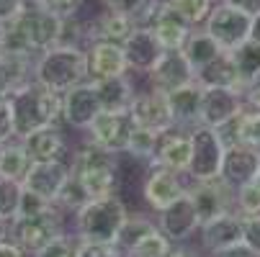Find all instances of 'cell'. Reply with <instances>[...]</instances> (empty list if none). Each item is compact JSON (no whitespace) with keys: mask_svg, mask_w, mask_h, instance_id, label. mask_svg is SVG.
Returning a JSON list of instances; mask_svg holds the SVG:
<instances>
[{"mask_svg":"<svg viewBox=\"0 0 260 257\" xmlns=\"http://www.w3.org/2000/svg\"><path fill=\"white\" fill-rule=\"evenodd\" d=\"M13 114V134L16 139L47 126L62 124V95L42 88L39 83L28 80L26 85L16 88L8 98Z\"/></svg>","mask_w":260,"mask_h":257,"instance_id":"6da1fadb","label":"cell"},{"mask_svg":"<svg viewBox=\"0 0 260 257\" xmlns=\"http://www.w3.org/2000/svg\"><path fill=\"white\" fill-rule=\"evenodd\" d=\"M70 175L88 196V201L116 196L119 186V155H111L101 146L85 141L70 160Z\"/></svg>","mask_w":260,"mask_h":257,"instance_id":"7a4b0ae2","label":"cell"},{"mask_svg":"<svg viewBox=\"0 0 260 257\" xmlns=\"http://www.w3.org/2000/svg\"><path fill=\"white\" fill-rule=\"evenodd\" d=\"M34 83L62 95L70 88L88 83L85 69V49L83 47H52L34 59Z\"/></svg>","mask_w":260,"mask_h":257,"instance_id":"3957f363","label":"cell"},{"mask_svg":"<svg viewBox=\"0 0 260 257\" xmlns=\"http://www.w3.org/2000/svg\"><path fill=\"white\" fill-rule=\"evenodd\" d=\"M75 237L88 242H111L116 244V237L126 222V206L119 196L95 198L83 203L75 213Z\"/></svg>","mask_w":260,"mask_h":257,"instance_id":"277c9868","label":"cell"},{"mask_svg":"<svg viewBox=\"0 0 260 257\" xmlns=\"http://www.w3.org/2000/svg\"><path fill=\"white\" fill-rule=\"evenodd\" d=\"M59 234H64V227H62V211L57 206H49L47 211L39 213L16 216L8 227V239H13L28 254H36Z\"/></svg>","mask_w":260,"mask_h":257,"instance_id":"5b68a950","label":"cell"},{"mask_svg":"<svg viewBox=\"0 0 260 257\" xmlns=\"http://www.w3.org/2000/svg\"><path fill=\"white\" fill-rule=\"evenodd\" d=\"M191 136V162H188V182H204V180H216L221 172V160L224 150L216 129L209 126H193L188 131Z\"/></svg>","mask_w":260,"mask_h":257,"instance_id":"8992f818","label":"cell"},{"mask_svg":"<svg viewBox=\"0 0 260 257\" xmlns=\"http://www.w3.org/2000/svg\"><path fill=\"white\" fill-rule=\"evenodd\" d=\"M250 23H252V16H247L227 3H214V8L201 28L216 42V47L221 52H235L240 44H245L250 39Z\"/></svg>","mask_w":260,"mask_h":257,"instance_id":"52a82bcc","label":"cell"},{"mask_svg":"<svg viewBox=\"0 0 260 257\" xmlns=\"http://www.w3.org/2000/svg\"><path fill=\"white\" fill-rule=\"evenodd\" d=\"M132 131H134V121L129 111H101L85 129L88 134L85 141L101 146L111 155H124Z\"/></svg>","mask_w":260,"mask_h":257,"instance_id":"ba28073f","label":"cell"},{"mask_svg":"<svg viewBox=\"0 0 260 257\" xmlns=\"http://www.w3.org/2000/svg\"><path fill=\"white\" fill-rule=\"evenodd\" d=\"M185 193H188V198L196 208L199 224H206V222H211V218H216L221 213L235 211V191L221 177L204 180V182H188V186H185Z\"/></svg>","mask_w":260,"mask_h":257,"instance_id":"9c48e42d","label":"cell"},{"mask_svg":"<svg viewBox=\"0 0 260 257\" xmlns=\"http://www.w3.org/2000/svg\"><path fill=\"white\" fill-rule=\"evenodd\" d=\"M129 116H132L134 126L155 131V134H165V131L175 129L165 93H157L150 88L137 90V95L132 98V105H129Z\"/></svg>","mask_w":260,"mask_h":257,"instance_id":"30bf717a","label":"cell"},{"mask_svg":"<svg viewBox=\"0 0 260 257\" xmlns=\"http://www.w3.org/2000/svg\"><path fill=\"white\" fill-rule=\"evenodd\" d=\"M185 186L188 182L183 180V175L157 167V165H150V170L144 175V182H142V196H144L147 206L155 213H160L170 203H175L180 196H185Z\"/></svg>","mask_w":260,"mask_h":257,"instance_id":"8fae6325","label":"cell"},{"mask_svg":"<svg viewBox=\"0 0 260 257\" xmlns=\"http://www.w3.org/2000/svg\"><path fill=\"white\" fill-rule=\"evenodd\" d=\"M67 180H70V162L67 160L31 162V167L26 170V175L21 180V188L49 201V203H54Z\"/></svg>","mask_w":260,"mask_h":257,"instance_id":"7c38bea8","label":"cell"},{"mask_svg":"<svg viewBox=\"0 0 260 257\" xmlns=\"http://www.w3.org/2000/svg\"><path fill=\"white\" fill-rule=\"evenodd\" d=\"M245 108L242 93L232 88H204L201 95V114H199V126L219 129L227 121H232Z\"/></svg>","mask_w":260,"mask_h":257,"instance_id":"4fadbf2b","label":"cell"},{"mask_svg":"<svg viewBox=\"0 0 260 257\" xmlns=\"http://www.w3.org/2000/svg\"><path fill=\"white\" fill-rule=\"evenodd\" d=\"M147 80H150V90H157V93H170L175 88H183L193 83V69L191 64L185 62L183 52L180 49H173V52H162L157 57V62L150 67L147 72Z\"/></svg>","mask_w":260,"mask_h":257,"instance_id":"5bb4252c","label":"cell"},{"mask_svg":"<svg viewBox=\"0 0 260 257\" xmlns=\"http://www.w3.org/2000/svg\"><path fill=\"white\" fill-rule=\"evenodd\" d=\"M98 114H101V103L93 83H80L70 88L67 93H62V121L70 129L85 131Z\"/></svg>","mask_w":260,"mask_h":257,"instance_id":"9a60e30c","label":"cell"},{"mask_svg":"<svg viewBox=\"0 0 260 257\" xmlns=\"http://www.w3.org/2000/svg\"><path fill=\"white\" fill-rule=\"evenodd\" d=\"M199 216L196 208L188 198V193L180 196L175 203H170L165 211L157 213V229L173 242V244H183L188 242L196 232H199Z\"/></svg>","mask_w":260,"mask_h":257,"instance_id":"2e32d148","label":"cell"},{"mask_svg":"<svg viewBox=\"0 0 260 257\" xmlns=\"http://www.w3.org/2000/svg\"><path fill=\"white\" fill-rule=\"evenodd\" d=\"M85 69H88V83L129 75L124 49L108 42H90L85 47Z\"/></svg>","mask_w":260,"mask_h":257,"instance_id":"e0dca14e","label":"cell"},{"mask_svg":"<svg viewBox=\"0 0 260 257\" xmlns=\"http://www.w3.org/2000/svg\"><path fill=\"white\" fill-rule=\"evenodd\" d=\"M257 170H260V155H257V150L245 146V144H230L227 150H224V160H221L219 177L235 191V188L247 186V182H255Z\"/></svg>","mask_w":260,"mask_h":257,"instance_id":"ac0fdd59","label":"cell"},{"mask_svg":"<svg viewBox=\"0 0 260 257\" xmlns=\"http://www.w3.org/2000/svg\"><path fill=\"white\" fill-rule=\"evenodd\" d=\"M188 162H191V136H188V131L175 126V129L157 136V146H155V155H152L150 165L185 175Z\"/></svg>","mask_w":260,"mask_h":257,"instance_id":"d6986e66","label":"cell"},{"mask_svg":"<svg viewBox=\"0 0 260 257\" xmlns=\"http://www.w3.org/2000/svg\"><path fill=\"white\" fill-rule=\"evenodd\" d=\"M23 152L28 155L31 162H54V160H67V136L62 134L59 126H47L36 129L26 136L18 139ZM70 162V160H67Z\"/></svg>","mask_w":260,"mask_h":257,"instance_id":"ffe728a7","label":"cell"},{"mask_svg":"<svg viewBox=\"0 0 260 257\" xmlns=\"http://www.w3.org/2000/svg\"><path fill=\"white\" fill-rule=\"evenodd\" d=\"M132 31H134V26L121 11L103 6V11H98L95 18L90 23H85V47L90 42H108V44L121 47L132 36Z\"/></svg>","mask_w":260,"mask_h":257,"instance_id":"44dd1931","label":"cell"},{"mask_svg":"<svg viewBox=\"0 0 260 257\" xmlns=\"http://www.w3.org/2000/svg\"><path fill=\"white\" fill-rule=\"evenodd\" d=\"M199 234H201V247L214 254L219 249H227L232 244H240L242 242V216L240 213H221L211 222L201 224L199 227Z\"/></svg>","mask_w":260,"mask_h":257,"instance_id":"7402d4cb","label":"cell"},{"mask_svg":"<svg viewBox=\"0 0 260 257\" xmlns=\"http://www.w3.org/2000/svg\"><path fill=\"white\" fill-rule=\"evenodd\" d=\"M201 95H204V88L193 80L183 88H175L170 90L165 98H168V108H170V116H173V124L178 129H185L191 131L193 126H199V114H201Z\"/></svg>","mask_w":260,"mask_h":257,"instance_id":"603a6c76","label":"cell"},{"mask_svg":"<svg viewBox=\"0 0 260 257\" xmlns=\"http://www.w3.org/2000/svg\"><path fill=\"white\" fill-rule=\"evenodd\" d=\"M124 49V57H126V67L132 72H150V67L157 62V57L162 54L155 33L150 28H134L132 36L121 44Z\"/></svg>","mask_w":260,"mask_h":257,"instance_id":"cb8c5ba5","label":"cell"},{"mask_svg":"<svg viewBox=\"0 0 260 257\" xmlns=\"http://www.w3.org/2000/svg\"><path fill=\"white\" fill-rule=\"evenodd\" d=\"M150 31L155 33V39H157V44H160L162 52H173V49H180L185 44V39H188V33L193 28L185 23L175 11H170L168 6H162Z\"/></svg>","mask_w":260,"mask_h":257,"instance_id":"d4e9b609","label":"cell"},{"mask_svg":"<svg viewBox=\"0 0 260 257\" xmlns=\"http://www.w3.org/2000/svg\"><path fill=\"white\" fill-rule=\"evenodd\" d=\"M93 88H95V95L101 103V111H129L132 98L137 95L129 75L98 80V83H93Z\"/></svg>","mask_w":260,"mask_h":257,"instance_id":"484cf974","label":"cell"},{"mask_svg":"<svg viewBox=\"0 0 260 257\" xmlns=\"http://www.w3.org/2000/svg\"><path fill=\"white\" fill-rule=\"evenodd\" d=\"M180 52H183L185 62L191 64L193 78H196L199 69H204L206 64H211V62L221 54V49L216 47V42L211 39L204 28H193V31L188 33V39H185V44L180 47Z\"/></svg>","mask_w":260,"mask_h":257,"instance_id":"4316f807","label":"cell"},{"mask_svg":"<svg viewBox=\"0 0 260 257\" xmlns=\"http://www.w3.org/2000/svg\"><path fill=\"white\" fill-rule=\"evenodd\" d=\"M196 83L201 88H232V90H240L237 69H235V62H232L230 52H221L211 64L199 69L196 72Z\"/></svg>","mask_w":260,"mask_h":257,"instance_id":"83f0119b","label":"cell"},{"mask_svg":"<svg viewBox=\"0 0 260 257\" xmlns=\"http://www.w3.org/2000/svg\"><path fill=\"white\" fill-rule=\"evenodd\" d=\"M235 69H237V80H240V93H245V88L260 75V44L247 39L245 44H240L235 52H230Z\"/></svg>","mask_w":260,"mask_h":257,"instance_id":"f1b7e54d","label":"cell"},{"mask_svg":"<svg viewBox=\"0 0 260 257\" xmlns=\"http://www.w3.org/2000/svg\"><path fill=\"white\" fill-rule=\"evenodd\" d=\"M31 167V160L28 155L23 152V146L18 139H11L3 144V152H0V177L3 180H13V182H21L26 170Z\"/></svg>","mask_w":260,"mask_h":257,"instance_id":"f546056e","label":"cell"},{"mask_svg":"<svg viewBox=\"0 0 260 257\" xmlns=\"http://www.w3.org/2000/svg\"><path fill=\"white\" fill-rule=\"evenodd\" d=\"M216 0H162V6L175 11L191 28H201L211 13Z\"/></svg>","mask_w":260,"mask_h":257,"instance_id":"4dcf8cb0","label":"cell"},{"mask_svg":"<svg viewBox=\"0 0 260 257\" xmlns=\"http://www.w3.org/2000/svg\"><path fill=\"white\" fill-rule=\"evenodd\" d=\"M173 247L175 244L155 227L150 234H144L132 249H126L124 257H170Z\"/></svg>","mask_w":260,"mask_h":257,"instance_id":"1f68e13d","label":"cell"},{"mask_svg":"<svg viewBox=\"0 0 260 257\" xmlns=\"http://www.w3.org/2000/svg\"><path fill=\"white\" fill-rule=\"evenodd\" d=\"M155 227H157V224L152 222V218H147V216H142V213L126 216V222H124V227H121V232H119V237H116V247H119L121 252L132 249L144 234H150Z\"/></svg>","mask_w":260,"mask_h":257,"instance_id":"d6a6232c","label":"cell"},{"mask_svg":"<svg viewBox=\"0 0 260 257\" xmlns=\"http://www.w3.org/2000/svg\"><path fill=\"white\" fill-rule=\"evenodd\" d=\"M157 136H160V134H155V131H147V129L134 126L124 155H129V157L137 160V162H152L155 146H157Z\"/></svg>","mask_w":260,"mask_h":257,"instance_id":"836d02e7","label":"cell"},{"mask_svg":"<svg viewBox=\"0 0 260 257\" xmlns=\"http://www.w3.org/2000/svg\"><path fill=\"white\" fill-rule=\"evenodd\" d=\"M21 182L13 180H3L0 177V216L11 224L18 216V206H21Z\"/></svg>","mask_w":260,"mask_h":257,"instance_id":"e575fe53","label":"cell"},{"mask_svg":"<svg viewBox=\"0 0 260 257\" xmlns=\"http://www.w3.org/2000/svg\"><path fill=\"white\" fill-rule=\"evenodd\" d=\"M83 203H88V196L83 193V188L78 186V180L70 175V180L64 182V188L59 191V196H57V201H54V206L59 208V211H67V213H75Z\"/></svg>","mask_w":260,"mask_h":257,"instance_id":"d590c367","label":"cell"},{"mask_svg":"<svg viewBox=\"0 0 260 257\" xmlns=\"http://www.w3.org/2000/svg\"><path fill=\"white\" fill-rule=\"evenodd\" d=\"M235 213H240V216L260 213V188L255 186V182L235 188Z\"/></svg>","mask_w":260,"mask_h":257,"instance_id":"8d00e7d4","label":"cell"},{"mask_svg":"<svg viewBox=\"0 0 260 257\" xmlns=\"http://www.w3.org/2000/svg\"><path fill=\"white\" fill-rule=\"evenodd\" d=\"M78 237H70V234H59L54 237L47 247H42L34 257H78Z\"/></svg>","mask_w":260,"mask_h":257,"instance_id":"74e56055","label":"cell"},{"mask_svg":"<svg viewBox=\"0 0 260 257\" xmlns=\"http://www.w3.org/2000/svg\"><path fill=\"white\" fill-rule=\"evenodd\" d=\"M78 257H124V252L111 242H78Z\"/></svg>","mask_w":260,"mask_h":257,"instance_id":"f35d334b","label":"cell"},{"mask_svg":"<svg viewBox=\"0 0 260 257\" xmlns=\"http://www.w3.org/2000/svg\"><path fill=\"white\" fill-rule=\"evenodd\" d=\"M36 6H42L44 11L59 16V18H70V16H78L80 6L85 0H34Z\"/></svg>","mask_w":260,"mask_h":257,"instance_id":"ab89813d","label":"cell"},{"mask_svg":"<svg viewBox=\"0 0 260 257\" xmlns=\"http://www.w3.org/2000/svg\"><path fill=\"white\" fill-rule=\"evenodd\" d=\"M242 244H247L255 254H260V213L242 216Z\"/></svg>","mask_w":260,"mask_h":257,"instance_id":"60d3db41","label":"cell"},{"mask_svg":"<svg viewBox=\"0 0 260 257\" xmlns=\"http://www.w3.org/2000/svg\"><path fill=\"white\" fill-rule=\"evenodd\" d=\"M49 206H54V203H49V201H44V198H39V196H34V193H28V191H21L18 216H26V213H39V211H47Z\"/></svg>","mask_w":260,"mask_h":257,"instance_id":"b9f144b4","label":"cell"},{"mask_svg":"<svg viewBox=\"0 0 260 257\" xmlns=\"http://www.w3.org/2000/svg\"><path fill=\"white\" fill-rule=\"evenodd\" d=\"M11 139H16V134H13V114H11V105L6 100V103H0V144H6Z\"/></svg>","mask_w":260,"mask_h":257,"instance_id":"7bdbcfd3","label":"cell"},{"mask_svg":"<svg viewBox=\"0 0 260 257\" xmlns=\"http://www.w3.org/2000/svg\"><path fill=\"white\" fill-rule=\"evenodd\" d=\"M28 0H0V23H11L23 8Z\"/></svg>","mask_w":260,"mask_h":257,"instance_id":"ee69618b","label":"cell"},{"mask_svg":"<svg viewBox=\"0 0 260 257\" xmlns=\"http://www.w3.org/2000/svg\"><path fill=\"white\" fill-rule=\"evenodd\" d=\"M242 100H245V105H247V108H252V111H260V75H257V78L245 88Z\"/></svg>","mask_w":260,"mask_h":257,"instance_id":"f6af8a7d","label":"cell"},{"mask_svg":"<svg viewBox=\"0 0 260 257\" xmlns=\"http://www.w3.org/2000/svg\"><path fill=\"white\" fill-rule=\"evenodd\" d=\"M211 257H260V254H255L247 244H232V247H227V249H219V252H214Z\"/></svg>","mask_w":260,"mask_h":257,"instance_id":"bcb514c9","label":"cell"},{"mask_svg":"<svg viewBox=\"0 0 260 257\" xmlns=\"http://www.w3.org/2000/svg\"><path fill=\"white\" fill-rule=\"evenodd\" d=\"M219 3H227V6H232V8L247 13V16H257L260 13V0H219Z\"/></svg>","mask_w":260,"mask_h":257,"instance_id":"7dc6e473","label":"cell"},{"mask_svg":"<svg viewBox=\"0 0 260 257\" xmlns=\"http://www.w3.org/2000/svg\"><path fill=\"white\" fill-rule=\"evenodd\" d=\"M0 257H31L26 249H21L13 239H3L0 242Z\"/></svg>","mask_w":260,"mask_h":257,"instance_id":"c3c4849f","label":"cell"},{"mask_svg":"<svg viewBox=\"0 0 260 257\" xmlns=\"http://www.w3.org/2000/svg\"><path fill=\"white\" fill-rule=\"evenodd\" d=\"M170 257H201V254L193 252V249H188V247H183V244H175L173 252H170Z\"/></svg>","mask_w":260,"mask_h":257,"instance_id":"681fc988","label":"cell"},{"mask_svg":"<svg viewBox=\"0 0 260 257\" xmlns=\"http://www.w3.org/2000/svg\"><path fill=\"white\" fill-rule=\"evenodd\" d=\"M250 39L260 44V13L252 16V23H250Z\"/></svg>","mask_w":260,"mask_h":257,"instance_id":"f907efd6","label":"cell"},{"mask_svg":"<svg viewBox=\"0 0 260 257\" xmlns=\"http://www.w3.org/2000/svg\"><path fill=\"white\" fill-rule=\"evenodd\" d=\"M8 222H6V218L3 216H0V242H3V239H8Z\"/></svg>","mask_w":260,"mask_h":257,"instance_id":"816d5d0a","label":"cell"},{"mask_svg":"<svg viewBox=\"0 0 260 257\" xmlns=\"http://www.w3.org/2000/svg\"><path fill=\"white\" fill-rule=\"evenodd\" d=\"M3 31H6V23H0V42H3Z\"/></svg>","mask_w":260,"mask_h":257,"instance_id":"f5cc1de1","label":"cell"},{"mask_svg":"<svg viewBox=\"0 0 260 257\" xmlns=\"http://www.w3.org/2000/svg\"><path fill=\"white\" fill-rule=\"evenodd\" d=\"M255 186L260 188V170H257V177H255Z\"/></svg>","mask_w":260,"mask_h":257,"instance_id":"db71d44e","label":"cell"},{"mask_svg":"<svg viewBox=\"0 0 260 257\" xmlns=\"http://www.w3.org/2000/svg\"><path fill=\"white\" fill-rule=\"evenodd\" d=\"M0 152H3V144H0Z\"/></svg>","mask_w":260,"mask_h":257,"instance_id":"11a10c76","label":"cell"}]
</instances>
